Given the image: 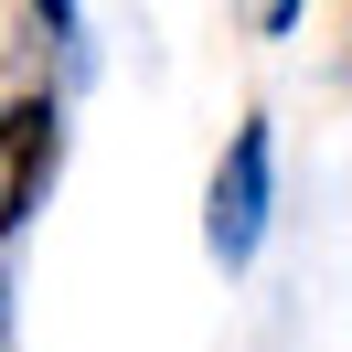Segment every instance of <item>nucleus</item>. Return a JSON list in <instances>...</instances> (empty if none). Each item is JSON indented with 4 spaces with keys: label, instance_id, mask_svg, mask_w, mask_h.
Masks as SVG:
<instances>
[{
    "label": "nucleus",
    "instance_id": "7ed1b4c3",
    "mask_svg": "<svg viewBox=\"0 0 352 352\" xmlns=\"http://www.w3.org/2000/svg\"><path fill=\"white\" fill-rule=\"evenodd\" d=\"M256 22H267V32H288V22H299V0H256Z\"/></svg>",
    "mask_w": 352,
    "mask_h": 352
},
{
    "label": "nucleus",
    "instance_id": "f257e3e1",
    "mask_svg": "<svg viewBox=\"0 0 352 352\" xmlns=\"http://www.w3.org/2000/svg\"><path fill=\"white\" fill-rule=\"evenodd\" d=\"M267 203H278V182H267V118H245V129L224 139V160H214V192H203V245H214L224 278H235V267H256Z\"/></svg>",
    "mask_w": 352,
    "mask_h": 352
},
{
    "label": "nucleus",
    "instance_id": "20e7f679",
    "mask_svg": "<svg viewBox=\"0 0 352 352\" xmlns=\"http://www.w3.org/2000/svg\"><path fill=\"white\" fill-rule=\"evenodd\" d=\"M32 11H43V22H54V32H65V22H75V0H32Z\"/></svg>",
    "mask_w": 352,
    "mask_h": 352
},
{
    "label": "nucleus",
    "instance_id": "f03ea898",
    "mask_svg": "<svg viewBox=\"0 0 352 352\" xmlns=\"http://www.w3.org/2000/svg\"><path fill=\"white\" fill-rule=\"evenodd\" d=\"M54 160H65V107L54 96H11L0 107V235H22V214L54 182Z\"/></svg>",
    "mask_w": 352,
    "mask_h": 352
}]
</instances>
